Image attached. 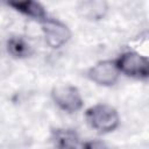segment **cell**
Wrapping results in <instances>:
<instances>
[{"label": "cell", "instance_id": "8", "mask_svg": "<svg viewBox=\"0 0 149 149\" xmlns=\"http://www.w3.org/2000/svg\"><path fill=\"white\" fill-rule=\"evenodd\" d=\"M52 141L59 148H78L84 146V143H80L77 133L71 129H55L52 132Z\"/></svg>", "mask_w": 149, "mask_h": 149}, {"label": "cell", "instance_id": "6", "mask_svg": "<svg viewBox=\"0 0 149 149\" xmlns=\"http://www.w3.org/2000/svg\"><path fill=\"white\" fill-rule=\"evenodd\" d=\"M3 1L9 7L14 8L15 10L20 12L23 15L42 21L47 19L45 10L37 0H3Z\"/></svg>", "mask_w": 149, "mask_h": 149}, {"label": "cell", "instance_id": "1", "mask_svg": "<svg viewBox=\"0 0 149 149\" xmlns=\"http://www.w3.org/2000/svg\"><path fill=\"white\" fill-rule=\"evenodd\" d=\"M85 116L88 125L101 133L113 132L119 126V114L108 105H94L86 111Z\"/></svg>", "mask_w": 149, "mask_h": 149}, {"label": "cell", "instance_id": "4", "mask_svg": "<svg viewBox=\"0 0 149 149\" xmlns=\"http://www.w3.org/2000/svg\"><path fill=\"white\" fill-rule=\"evenodd\" d=\"M42 30L48 45L55 49L64 45L71 37V31L68 26L55 19H44Z\"/></svg>", "mask_w": 149, "mask_h": 149}, {"label": "cell", "instance_id": "5", "mask_svg": "<svg viewBox=\"0 0 149 149\" xmlns=\"http://www.w3.org/2000/svg\"><path fill=\"white\" fill-rule=\"evenodd\" d=\"M119 77V70L115 63L109 61H102L95 64L88 71V78L102 86L114 85Z\"/></svg>", "mask_w": 149, "mask_h": 149}, {"label": "cell", "instance_id": "9", "mask_svg": "<svg viewBox=\"0 0 149 149\" xmlns=\"http://www.w3.org/2000/svg\"><path fill=\"white\" fill-rule=\"evenodd\" d=\"M8 52L16 58H24L31 55L30 44L22 37H12L7 43Z\"/></svg>", "mask_w": 149, "mask_h": 149}, {"label": "cell", "instance_id": "2", "mask_svg": "<svg viewBox=\"0 0 149 149\" xmlns=\"http://www.w3.org/2000/svg\"><path fill=\"white\" fill-rule=\"evenodd\" d=\"M115 65L119 71L129 77L144 79L149 74V63L147 57L134 51L123 52L116 59Z\"/></svg>", "mask_w": 149, "mask_h": 149}, {"label": "cell", "instance_id": "7", "mask_svg": "<svg viewBox=\"0 0 149 149\" xmlns=\"http://www.w3.org/2000/svg\"><path fill=\"white\" fill-rule=\"evenodd\" d=\"M80 14L87 20H101L108 10L106 0H84L80 6Z\"/></svg>", "mask_w": 149, "mask_h": 149}, {"label": "cell", "instance_id": "3", "mask_svg": "<svg viewBox=\"0 0 149 149\" xmlns=\"http://www.w3.org/2000/svg\"><path fill=\"white\" fill-rule=\"evenodd\" d=\"M51 97L55 104L65 112L73 113L83 107V99L79 91L74 86L59 85L51 91Z\"/></svg>", "mask_w": 149, "mask_h": 149}]
</instances>
